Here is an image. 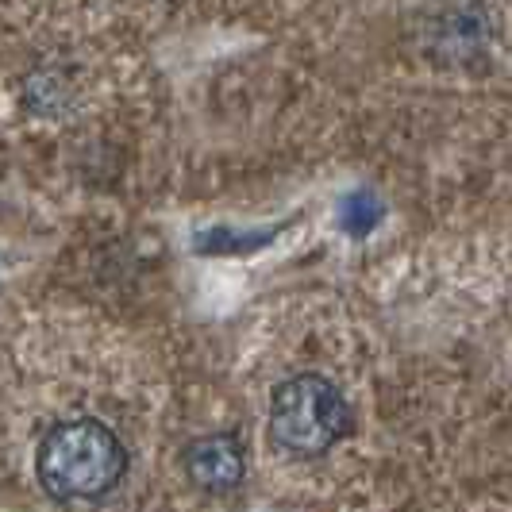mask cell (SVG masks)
<instances>
[{"mask_svg": "<svg viewBox=\"0 0 512 512\" xmlns=\"http://www.w3.org/2000/svg\"><path fill=\"white\" fill-rule=\"evenodd\" d=\"M35 470L43 489L58 501H101L104 493L120 486L128 451L116 432L97 420H70L43 436Z\"/></svg>", "mask_w": 512, "mask_h": 512, "instance_id": "6da1fadb", "label": "cell"}, {"mask_svg": "<svg viewBox=\"0 0 512 512\" xmlns=\"http://www.w3.org/2000/svg\"><path fill=\"white\" fill-rule=\"evenodd\" d=\"M351 428L343 393L320 374H297L274 389L270 432L293 455H324Z\"/></svg>", "mask_w": 512, "mask_h": 512, "instance_id": "7a4b0ae2", "label": "cell"}, {"mask_svg": "<svg viewBox=\"0 0 512 512\" xmlns=\"http://www.w3.org/2000/svg\"><path fill=\"white\" fill-rule=\"evenodd\" d=\"M185 474L197 489L228 493L243 482V447L235 436H205L185 447Z\"/></svg>", "mask_w": 512, "mask_h": 512, "instance_id": "3957f363", "label": "cell"}]
</instances>
